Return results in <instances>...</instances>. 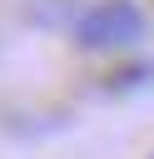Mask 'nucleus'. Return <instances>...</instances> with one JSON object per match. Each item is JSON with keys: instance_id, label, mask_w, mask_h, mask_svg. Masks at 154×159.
<instances>
[{"instance_id": "f257e3e1", "label": "nucleus", "mask_w": 154, "mask_h": 159, "mask_svg": "<svg viewBox=\"0 0 154 159\" xmlns=\"http://www.w3.org/2000/svg\"><path fill=\"white\" fill-rule=\"evenodd\" d=\"M79 50H129L144 35V10L134 0H94L70 20Z\"/></svg>"}]
</instances>
